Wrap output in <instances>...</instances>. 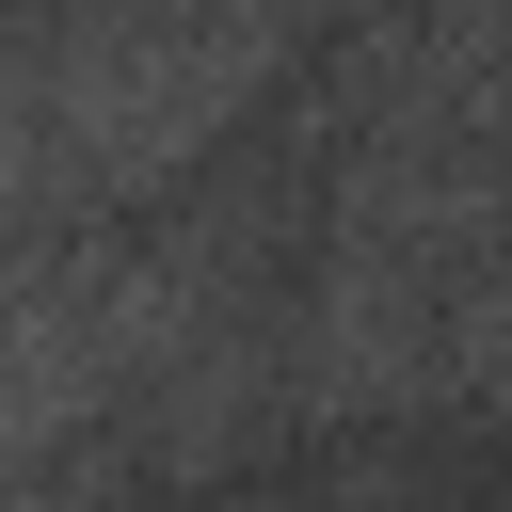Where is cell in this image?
<instances>
[{"label": "cell", "instance_id": "6da1fadb", "mask_svg": "<svg viewBox=\"0 0 512 512\" xmlns=\"http://www.w3.org/2000/svg\"><path fill=\"white\" fill-rule=\"evenodd\" d=\"M272 64L288 0H16V240L128 224V192L192 176Z\"/></svg>", "mask_w": 512, "mask_h": 512}]
</instances>
